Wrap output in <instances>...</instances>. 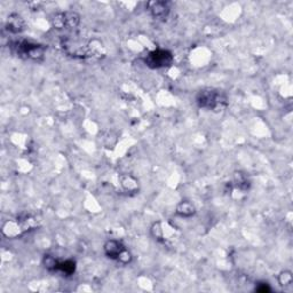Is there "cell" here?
Here are the masks:
<instances>
[{
  "label": "cell",
  "mask_w": 293,
  "mask_h": 293,
  "mask_svg": "<svg viewBox=\"0 0 293 293\" xmlns=\"http://www.w3.org/2000/svg\"><path fill=\"white\" fill-rule=\"evenodd\" d=\"M292 273L289 272V270H284L278 275V283H280L281 287H289V285L292 284Z\"/></svg>",
  "instance_id": "obj_14"
},
{
  "label": "cell",
  "mask_w": 293,
  "mask_h": 293,
  "mask_svg": "<svg viewBox=\"0 0 293 293\" xmlns=\"http://www.w3.org/2000/svg\"><path fill=\"white\" fill-rule=\"evenodd\" d=\"M12 50L18 57L25 60L40 61L44 59L46 47L40 44L28 42V40H20V42L12 44Z\"/></svg>",
  "instance_id": "obj_3"
},
{
  "label": "cell",
  "mask_w": 293,
  "mask_h": 293,
  "mask_svg": "<svg viewBox=\"0 0 293 293\" xmlns=\"http://www.w3.org/2000/svg\"><path fill=\"white\" fill-rule=\"evenodd\" d=\"M36 226L35 219L30 216L24 218H17L15 221H8L3 226V234L7 237H16L20 236L22 233L29 231Z\"/></svg>",
  "instance_id": "obj_7"
},
{
  "label": "cell",
  "mask_w": 293,
  "mask_h": 293,
  "mask_svg": "<svg viewBox=\"0 0 293 293\" xmlns=\"http://www.w3.org/2000/svg\"><path fill=\"white\" fill-rule=\"evenodd\" d=\"M62 47L66 54L77 59L99 60L106 53L105 47L98 40H73L66 38L63 39Z\"/></svg>",
  "instance_id": "obj_1"
},
{
  "label": "cell",
  "mask_w": 293,
  "mask_h": 293,
  "mask_svg": "<svg viewBox=\"0 0 293 293\" xmlns=\"http://www.w3.org/2000/svg\"><path fill=\"white\" fill-rule=\"evenodd\" d=\"M144 63L151 69L168 68L173 63V54L169 50L157 48L148 53L144 58Z\"/></svg>",
  "instance_id": "obj_4"
},
{
  "label": "cell",
  "mask_w": 293,
  "mask_h": 293,
  "mask_svg": "<svg viewBox=\"0 0 293 293\" xmlns=\"http://www.w3.org/2000/svg\"><path fill=\"white\" fill-rule=\"evenodd\" d=\"M103 250H105L107 257L113 259V260H117L124 263V265H127V263L132 261V254L129 253L127 248L119 240H108V242H106Z\"/></svg>",
  "instance_id": "obj_5"
},
{
  "label": "cell",
  "mask_w": 293,
  "mask_h": 293,
  "mask_svg": "<svg viewBox=\"0 0 293 293\" xmlns=\"http://www.w3.org/2000/svg\"><path fill=\"white\" fill-rule=\"evenodd\" d=\"M234 182H235L236 188L240 189V190L246 191L250 188V181H248L247 176L242 172H236L234 176Z\"/></svg>",
  "instance_id": "obj_12"
},
{
  "label": "cell",
  "mask_w": 293,
  "mask_h": 293,
  "mask_svg": "<svg viewBox=\"0 0 293 293\" xmlns=\"http://www.w3.org/2000/svg\"><path fill=\"white\" fill-rule=\"evenodd\" d=\"M149 12L151 16L157 20L165 18L170 13L169 2L166 1H154L149 3Z\"/></svg>",
  "instance_id": "obj_8"
},
{
  "label": "cell",
  "mask_w": 293,
  "mask_h": 293,
  "mask_svg": "<svg viewBox=\"0 0 293 293\" xmlns=\"http://www.w3.org/2000/svg\"><path fill=\"white\" fill-rule=\"evenodd\" d=\"M151 234H153L155 239L162 240L163 231H162V227H161V222H155V224L153 225V227H151Z\"/></svg>",
  "instance_id": "obj_16"
},
{
  "label": "cell",
  "mask_w": 293,
  "mask_h": 293,
  "mask_svg": "<svg viewBox=\"0 0 293 293\" xmlns=\"http://www.w3.org/2000/svg\"><path fill=\"white\" fill-rule=\"evenodd\" d=\"M196 103L199 108L219 113L228 106V96L219 88L205 87L202 88L196 95Z\"/></svg>",
  "instance_id": "obj_2"
},
{
  "label": "cell",
  "mask_w": 293,
  "mask_h": 293,
  "mask_svg": "<svg viewBox=\"0 0 293 293\" xmlns=\"http://www.w3.org/2000/svg\"><path fill=\"white\" fill-rule=\"evenodd\" d=\"M121 184L126 191H136L139 189L138 181L131 176H124L121 177Z\"/></svg>",
  "instance_id": "obj_13"
},
{
  "label": "cell",
  "mask_w": 293,
  "mask_h": 293,
  "mask_svg": "<svg viewBox=\"0 0 293 293\" xmlns=\"http://www.w3.org/2000/svg\"><path fill=\"white\" fill-rule=\"evenodd\" d=\"M25 22L18 14H12L7 18L6 30L10 33H20L24 31Z\"/></svg>",
  "instance_id": "obj_9"
},
{
  "label": "cell",
  "mask_w": 293,
  "mask_h": 293,
  "mask_svg": "<svg viewBox=\"0 0 293 293\" xmlns=\"http://www.w3.org/2000/svg\"><path fill=\"white\" fill-rule=\"evenodd\" d=\"M255 291L259 292V293H268L272 291V288L269 287L268 283H265V282H262V283H258L255 285Z\"/></svg>",
  "instance_id": "obj_17"
},
{
  "label": "cell",
  "mask_w": 293,
  "mask_h": 293,
  "mask_svg": "<svg viewBox=\"0 0 293 293\" xmlns=\"http://www.w3.org/2000/svg\"><path fill=\"white\" fill-rule=\"evenodd\" d=\"M58 260L51 255H45L43 260V265L47 270H51V272H54L55 270V266H57Z\"/></svg>",
  "instance_id": "obj_15"
},
{
  "label": "cell",
  "mask_w": 293,
  "mask_h": 293,
  "mask_svg": "<svg viewBox=\"0 0 293 293\" xmlns=\"http://www.w3.org/2000/svg\"><path fill=\"white\" fill-rule=\"evenodd\" d=\"M196 213V207L192 203L188 201L181 202L176 206V214L182 218H190Z\"/></svg>",
  "instance_id": "obj_10"
},
{
  "label": "cell",
  "mask_w": 293,
  "mask_h": 293,
  "mask_svg": "<svg viewBox=\"0 0 293 293\" xmlns=\"http://www.w3.org/2000/svg\"><path fill=\"white\" fill-rule=\"evenodd\" d=\"M52 27L57 30H71L80 23V16L76 12H61L52 17Z\"/></svg>",
  "instance_id": "obj_6"
},
{
  "label": "cell",
  "mask_w": 293,
  "mask_h": 293,
  "mask_svg": "<svg viewBox=\"0 0 293 293\" xmlns=\"http://www.w3.org/2000/svg\"><path fill=\"white\" fill-rule=\"evenodd\" d=\"M54 272H61L66 276H71L76 272V261L73 260H65V261H58L55 266Z\"/></svg>",
  "instance_id": "obj_11"
}]
</instances>
